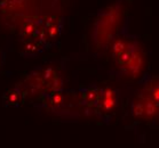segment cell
<instances>
[{
  "mask_svg": "<svg viewBox=\"0 0 159 148\" xmlns=\"http://www.w3.org/2000/svg\"><path fill=\"white\" fill-rule=\"evenodd\" d=\"M5 61V55L4 53L0 50V67H2V64H4Z\"/></svg>",
  "mask_w": 159,
  "mask_h": 148,
  "instance_id": "10",
  "label": "cell"
},
{
  "mask_svg": "<svg viewBox=\"0 0 159 148\" xmlns=\"http://www.w3.org/2000/svg\"><path fill=\"white\" fill-rule=\"evenodd\" d=\"M16 87L24 98H40L46 95L61 91L64 88V75L55 65H43L28 73Z\"/></svg>",
  "mask_w": 159,
  "mask_h": 148,
  "instance_id": "4",
  "label": "cell"
},
{
  "mask_svg": "<svg viewBox=\"0 0 159 148\" xmlns=\"http://www.w3.org/2000/svg\"><path fill=\"white\" fill-rule=\"evenodd\" d=\"M9 1H11V0H9ZM17 1H21V0H17Z\"/></svg>",
  "mask_w": 159,
  "mask_h": 148,
  "instance_id": "12",
  "label": "cell"
},
{
  "mask_svg": "<svg viewBox=\"0 0 159 148\" xmlns=\"http://www.w3.org/2000/svg\"><path fill=\"white\" fill-rule=\"evenodd\" d=\"M64 29V18L60 16H43L38 18L36 34L24 42L21 55L25 58H36L57 44Z\"/></svg>",
  "mask_w": 159,
  "mask_h": 148,
  "instance_id": "5",
  "label": "cell"
},
{
  "mask_svg": "<svg viewBox=\"0 0 159 148\" xmlns=\"http://www.w3.org/2000/svg\"><path fill=\"white\" fill-rule=\"evenodd\" d=\"M2 6H4V4H2V1H1V0H0V8L2 7Z\"/></svg>",
  "mask_w": 159,
  "mask_h": 148,
  "instance_id": "11",
  "label": "cell"
},
{
  "mask_svg": "<svg viewBox=\"0 0 159 148\" xmlns=\"http://www.w3.org/2000/svg\"><path fill=\"white\" fill-rule=\"evenodd\" d=\"M37 26H38V18H29L22 24L20 29V34H18L22 44H24L28 40L33 38V36L36 34Z\"/></svg>",
  "mask_w": 159,
  "mask_h": 148,
  "instance_id": "9",
  "label": "cell"
},
{
  "mask_svg": "<svg viewBox=\"0 0 159 148\" xmlns=\"http://www.w3.org/2000/svg\"><path fill=\"white\" fill-rule=\"evenodd\" d=\"M129 115L139 123L159 128V74L145 72L139 78L129 100Z\"/></svg>",
  "mask_w": 159,
  "mask_h": 148,
  "instance_id": "3",
  "label": "cell"
},
{
  "mask_svg": "<svg viewBox=\"0 0 159 148\" xmlns=\"http://www.w3.org/2000/svg\"><path fill=\"white\" fill-rule=\"evenodd\" d=\"M121 90L111 86L92 83L77 89V98L81 115L93 117L103 124L115 119L121 101Z\"/></svg>",
  "mask_w": 159,
  "mask_h": 148,
  "instance_id": "2",
  "label": "cell"
},
{
  "mask_svg": "<svg viewBox=\"0 0 159 148\" xmlns=\"http://www.w3.org/2000/svg\"><path fill=\"white\" fill-rule=\"evenodd\" d=\"M33 106L36 108L43 109L49 114L68 121L77 120L81 115L78 105L77 90L63 89L61 91L43 96L37 99Z\"/></svg>",
  "mask_w": 159,
  "mask_h": 148,
  "instance_id": "6",
  "label": "cell"
},
{
  "mask_svg": "<svg viewBox=\"0 0 159 148\" xmlns=\"http://www.w3.org/2000/svg\"><path fill=\"white\" fill-rule=\"evenodd\" d=\"M119 11L110 7L98 17L94 26V41L100 47H110L112 40L119 31L121 24H118Z\"/></svg>",
  "mask_w": 159,
  "mask_h": 148,
  "instance_id": "7",
  "label": "cell"
},
{
  "mask_svg": "<svg viewBox=\"0 0 159 148\" xmlns=\"http://www.w3.org/2000/svg\"><path fill=\"white\" fill-rule=\"evenodd\" d=\"M115 70L111 72L116 79L134 80L143 74L145 50L140 36L132 32L130 16L124 18L123 24L110 44Z\"/></svg>",
  "mask_w": 159,
  "mask_h": 148,
  "instance_id": "1",
  "label": "cell"
},
{
  "mask_svg": "<svg viewBox=\"0 0 159 148\" xmlns=\"http://www.w3.org/2000/svg\"><path fill=\"white\" fill-rule=\"evenodd\" d=\"M25 98L16 86L7 90L2 96V105L5 107H20L25 103Z\"/></svg>",
  "mask_w": 159,
  "mask_h": 148,
  "instance_id": "8",
  "label": "cell"
}]
</instances>
